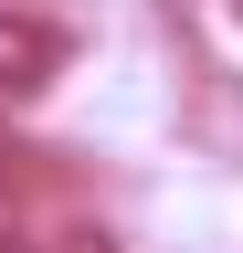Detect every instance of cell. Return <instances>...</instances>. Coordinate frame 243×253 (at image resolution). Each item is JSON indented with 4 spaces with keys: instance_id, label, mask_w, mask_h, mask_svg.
Here are the masks:
<instances>
[{
    "instance_id": "2",
    "label": "cell",
    "mask_w": 243,
    "mask_h": 253,
    "mask_svg": "<svg viewBox=\"0 0 243 253\" xmlns=\"http://www.w3.org/2000/svg\"><path fill=\"white\" fill-rule=\"evenodd\" d=\"M0 253H32V243H11V232H0Z\"/></svg>"
},
{
    "instance_id": "1",
    "label": "cell",
    "mask_w": 243,
    "mask_h": 253,
    "mask_svg": "<svg viewBox=\"0 0 243 253\" xmlns=\"http://www.w3.org/2000/svg\"><path fill=\"white\" fill-rule=\"evenodd\" d=\"M53 74H64V32L43 11H0V106H32Z\"/></svg>"
}]
</instances>
